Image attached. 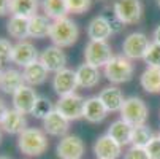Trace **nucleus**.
Listing matches in <instances>:
<instances>
[{
	"instance_id": "43",
	"label": "nucleus",
	"mask_w": 160,
	"mask_h": 159,
	"mask_svg": "<svg viewBox=\"0 0 160 159\" xmlns=\"http://www.w3.org/2000/svg\"><path fill=\"white\" fill-rule=\"evenodd\" d=\"M157 137H158V139H160V132H158V135H157Z\"/></svg>"
},
{
	"instance_id": "2",
	"label": "nucleus",
	"mask_w": 160,
	"mask_h": 159,
	"mask_svg": "<svg viewBox=\"0 0 160 159\" xmlns=\"http://www.w3.org/2000/svg\"><path fill=\"white\" fill-rule=\"evenodd\" d=\"M78 37H79V29L73 19L60 18V19H56L52 22L49 38L56 46H59V48L72 46L73 43H76Z\"/></svg>"
},
{
	"instance_id": "3",
	"label": "nucleus",
	"mask_w": 160,
	"mask_h": 159,
	"mask_svg": "<svg viewBox=\"0 0 160 159\" xmlns=\"http://www.w3.org/2000/svg\"><path fill=\"white\" fill-rule=\"evenodd\" d=\"M133 64L124 54H114L111 61L105 65V77L114 84L130 81L133 78Z\"/></svg>"
},
{
	"instance_id": "44",
	"label": "nucleus",
	"mask_w": 160,
	"mask_h": 159,
	"mask_svg": "<svg viewBox=\"0 0 160 159\" xmlns=\"http://www.w3.org/2000/svg\"><path fill=\"white\" fill-rule=\"evenodd\" d=\"M0 75H2V70H0Z\"/></svg>"
},
{
	"instance_id": "23",
	"label": "nucleus",
	"mask_w": 160,
	"mask_h": 159,
	"mask_svg": "<svg viewBox=\"0 0 160 159\" xmlns=\"http://www.w3.org/2000/svg\"><path fill=\"white\" fill-rule=\"evenodd\" d=\"M108 135L116 140L118 143H121L122 146L124 145H128L132 143V134H133V126H130L128 123H125L124 119H116L112 121L108 132Z\"/></svg>"
},
{
	"instance_id": "6",
	"label": "nucleus",
	"mask_w": 160,
	"mask_h": 159,
	"mask_svg": "<svg viewBox=\"0 0 160 159\" xmlns=\"http://www.w3.org/2000/svg\"><path fill=\"white\" fill-rule=\"evenodd\" d=\"M112 13L121 19L122 24H136L143 14L141 0H114Z\"/></svg>"
},
{
	"instance_id": "21",
	"label": "nucleus",
	"mask_w": 160,
	"mask_h": 159,
	"mask_svg": "<svg viewBox=\"0 0 160 159\" xmlns=\"http://www.w3.org/2000/svg\"><path fill=\"white\" fill-rule=\"evenodd\" d=\"M100 100L103 102V105L106 107L108 111H121L125 99H124V94L122 91L116 86H108L105 87L102 93L98 94Z\"/></svg>"
},
{
	"instance_id": "15",
	"label": "nucleus",
	"mask_w": 160,
	"mask_h": 159,
	"mask_svg": "<svg viewBox=\"0 0 160 159\" xmlns=\"http://www.w3.org/2000/svg\"><path fill=\"white\" fill-rule=\"evenodd\" d=\"M70 127V121H68L65 116H62L59 111H52L48 118L43 119V129L46 134L54 135V137H65L67 130Z\"/></svg>"
},
{
	"instance_id": "29",
	"label": "nucleus",
	"mask_w": 160,
	"mask_h": 159,
	"mask_svg": "<svg viewBox=\"0 0 160 159\" xmlns=\"http://www.w3.org/2000/svg\"><path fill=\"white\" fill-rule=\"evenodd\" d=\"M154 139V132L144 124V126H136L133 127V134H132V145L133 146H140V148H146L151 140Z\"/></svg>"
},
{
	"instance_id": "28",
	"label": "nucleus",
	"mask_w": 160,
	"mask_h": 159,
	"mask_svg": "<svg viewBox=\"0 0 160 159\" xmlns=\"http://www.w3.org/2000/svg\"><path fill=\"white\" fill-rule=\"evenodd\" d=\"M43 11L44 16H48L54 21L60 18H67L68 13L67 0H43Z\"/></svg>"
},
{
	"instance_id": "10",
	"label": "nucleus",
	"mask_w": 160,
	"mask_h": 159,
	"mask_svg": "<svg viewBox=\"0 0 160 159\" xmlns=\"http://www.w3.org/2000/svg\"><path fill=\"white\" fill-rule=\"evenodd\" d=\"M78 87V80H76V70L63 69L57 72L52 78V89L56 91V94L59 97L75 94V91Z\"/></svg>"
},
{
	"instance_id": "30",
	"label": "nucleus",
	"mask_w": 160,
	"mask_h": 159,
	"mask_svg": "<svg viewBox=\"0 0 160 159\" xmlns=\"http://www.w3.org/2000/svg\"><path fill=\"white\" fill-rule=\"evenodd\" d=\"M56 110V107L51 103V100L48 97H38L37 103H35V108L32 111V115L37 118V119H44V118H48L51 113Z\"/></svg>"
},
{
	"instance_id": "1",
	"label": "nucleus",
	"mask_w": 160,
	"mask_h": 159,
	"mask_svg": "<svg viewBox=\"0 0 160 159\" xmlns=\"http://www.w3.org/2000/svg\"><path fill=\"white\" fill-rule=\"evenodd\" d=\"M48 137L46 132L38 127H27L22 134L18 135V148L26 156H41L48 150Z\"/></svg>"
},
{
	"instance_id": "24",
	"label": "nucleus",
	"mask_w": 160,
	"mask_h": 159,
	"mask_svg": "<svg viewBox=\"0 0 160 159\" xmlns=\"http://www.w3.org/2000/svg\"><path fill=\"white\" fill-rule=\"evenodd\" d=\"M140 83L149 94L160 93V67H148L140 77Z\"/></svg>"
},
{
	"instance_id": "40",
	"label": "nucleus",
	"mask_w": 160,
	"mask_h": 159,
	"mask_svg": "<svg viewBox=\"0 0 160 159\" xmlns=\"http://www.w3.org/2000/svg\"><path fill=\"white\" fill-rule=\"evenodd\" d=\"M0 159H11V157H8V156H5V154H2V156H0Z\"/></svg>"
},
{
	"instance_id": "9",
	"label": "nucleus",
	"mask_w": 160,
	"mask_h": 159,
	"mask_svg": "<svg viewBox=\"0 0 160 159\" xmlns=\"http://www.w3.org/2000/svg\"><path fill=\"white\" fill-rule=\"evenodd\" d=\"M84 142L78 135H65L56 146V154L59 159H81L84 154Z\"/></svg>"
},
{
	"instance_id": "19",
	"label": "nucleus",
	"mask_w": 160,
	"mask_h": 159,
	"mask_svg": "<svg viewBox=\"0 0 160 159\" xmlns=\"http://www.w3.org/2000/svg\"><path fill=\"white\" fill-rule=\"evenodd\" d=\"M108 113L109 111L106 110V107L103 105V102L100 100L98 96L86 99V103H84V119L86 121H89V123H102L106 118Z\"/></svg>"
},
{
	"instance_id": "38",
	"label": "nucleus",
	"mask_w": 160,
	"mask_h": 159,
	"mask_svg": "<svg viewBox=\"0 0 160 159\" xmlns=\"http://www.w3.org/2000/svg\"><path fill=\"white\" fill-rule=\"evenodd\" d=\"M10 108L7 107V103H5V100L3 99H0V123L3 121V118H5V115H7V111H8Z\"/></svg>"
},
{
	"instance_id": "31",
	"label": "nucleus",
	"mask_w": 160,
	"mask_h": 159,
	"mask_svg": "<svg viewBox=\"0 0 160 159\" xmlns=\"http://www.w3.org/2000/svg\"><path fill=\"white\" fill-rule=\"evenodd\" d=\"M144 62L148 67H160V45L158 43H151L149 50L144 56Z\"/></svg>"
},
{
	"instance_id": "36",
	"label": "nucleus",
	"mask_w": 160,
	"mask_h": 159,
	"mask_svg": "<svg viewBox=\"0 0 160 159\" xmlns=\"http://www.w3.org/2000/svg\"><path fill=\"white\" fill-rule=\"evenodd\" d=\"M105 18H106V21L109 22V26H111V30H112V34H118V32H121L122 30V27H124V24L121 22V19L116 16V14H103Z\"/></svg>"
},
{
	"instance_id": "20",
	"label": "nucleus",
	"mask_w": 160,
	"mask_h": 159,
	"mask_svg": "<svg viewBox=\"0 0 160 159\" xmlns=\"http://www.w3.org/2000/svg\"><path fill=\"white\" fill-rule=\"evenodd\" d=\"M76 80L78 86L81 87H95L100 83V70L90 64H81L76 69Z\"/></svg>"
},
{
	"instance_id": "17",
	"label": "nucleus",
	"mask_w": 160,
	"mask_h": 159,
	"mask_svg": "<svg viewBox=\"0 0 160 159\" xmlns=\"http://www.w3.org/2000/svg\"><path fill=\"white\" fill-rule=\"evenodd\" d=\"M26 84L24 81V75L22 72L16 70V69H7L0 75V91L5 94H14L18 89H21Z\"/></svg>"
},
{
	"instance_id": "25",
	"label": "nucleus",
	"mask_w": 160,
	"mask_h": 159,
	"mask_svg": "<svg viewBox=\"0 0 160 159\" xmlns=\"http://www.w3.org/2000/svg\"><path fill=\"white\" fill-rule=\"evenodd\" d=\"M51 26H52V22H49V18L48 16L37 14V16H33V18L29 19V35L32 38L49 37Z\"/></svg>"
},
{
	"instance_id": "5",
	"label": "nucleus",
	"mask_w": 160,
	"mask_h": 159,
	"mask_svg": "<svg viewBox=\"0 0 160 159\" xmlns=\"http://www.w3.org/2000/svg\"><path fill=\"white\" fill-rule=\"evenodd\" d=\"M84 103L86 99L75 93L70 96L59 97V102L56 103V111H59L68 121H76L84 118Z\"/></svg>"
},
{
	"instance_id": "35",
	"label": "nucleus",
	"mask_w": 160,
	"mask_h": 159,
	"mask_svg": "<svg viewBox=\"0 0 160 159\" xmlns=\"http://www.w3.org/2000/svg\"><path fill=\"white\" fill-rule=\"evenodd\" d=\"M146 151H148L151 159H160V139L154 137L151 140V143L146 146Z\"/></svg>"
},
{
	"instance_id": "13",
	"label": "nucleus",
	"mask_w": 160,
	"mask_h": 159,
	"mask_svg": "<svg viewBox=\"0 0 160 159\" xmlns=\"http://www.w3.org/2000/svg\"><path fill=\"white\" fill-rule=\"evenodd\" d=\"M94 153L97 159H118L122 154V145L118 143L111 135L105 134L95 140Z\"/></svg>"
},
{
	"instance_id": "41",
	"label": "nucleus",
	"mask_w": 160,
	"mask_h": 159,
	"mask_svg": "<svg viewBox=\"0 0 160 159\" xmlns=\"http://www.w3.org/2000/svg\"><path fill=\"white\" fill-rule=\"evenodd\" d=\"M2 139H3V135H2V127H0V142H2Z\"/></svg>"
},
{
	"instance_id": "34",
	"label": "nucleus",
	"mask_w": 160,
	"mask_h": 159,
	"mask_svg": "<svg viewBox=\"0 0 160 159\" xmlns=\"http://www.w3.org/2000/svg\"><path fill=\"white\" fill-rule=\"evenodd\" d=\"M124 159H151L146 148H140V146H130L125 153H124Z\"/></svg>"
},
{
	"instance_id": "8",
	"label": "nucleus",
	"mask_w": 160,
	"mask_h": 159,
	"mask_svg": "<svg viewBox=\"0 0 160 159\" xmlns=\"http://www.w3.org/2000/svg\"><path fill=\"white\" fill-rule=\"evenodd\" d=\"M149 38L143 32H132L122 43V51L127 59H144L149 50Z\"/></svg>"
},
{
	"instance_id": "33",
	"label": "nucleus",
	"mask_w": 160,
	"mask_h": 159,
	"mask_svg": "<svg viewBox=\"0 0 160 159\" xmlns=\"http://www.w3.org/2000/svg\"><path fill=\"white\" fill-rule=\"evenodd\" d=\"M90 5H92V0H67V7L70 13H76V14H82L86 13Z\"/></svg>"
},
{
	"instance_id": "37",
	"label": "nucleus",
	"mask_w": 160,
	"mask_h": 159,
	"mask_svg": "<svg viewBox=\"0 0 160 159\" xmlns=\"http://www.w3.org/2000/svg\"><path fill=\"white\" fill-rule=\"evenodd\" d=\"M10 10H11V0H0V16L11 13Z\"/></svg>"
},
{
	"instance_id": "32",
	"label": "nucleus",
	"mask_w": 160,
	"mask_h": 159,
	"mask_svg": "<svg viewBox=\"0 0 160 159\" xmlns=\"http://www.w3.org/2000/svg\"><path fill=\"white\" fill-rule=\"evenodd\" d=\"M13 45L7 38H0V67L13 59Z\"/></svg>"
},
{
	"instance_id": "27",
	"label": "nucleus",
	"mask_w": 160,
	"mask_h": 159,
	"mask_svg": "<svg viewBox=\"0 0 160 159\" xmlns=\"http://www.w3.org/2000/svg\"><path fill=\"white\" fill-rule=\"evenodd\" d=\"M11 14L22 18H33L38 11V0H11Z\"/></svg>"
},
{
	"instance_id": "22",
	"label": "nucleus",
	"mask_w": 160,
	"mask_h": 159,
	"mask_svg": "<svg viewBox=\"0 0 160 159\" xmlns=\"http://www.w3.org/2000/svg\"><path fill=\"white\" fill-rule=\"evenodd\" d=\"M22 75H24V81L26 84L29 86H40L43 84L44 81H46L48 78V70H46V67H44L40 61L24 67V70H22Z\"/></svg>"
},
{
	"instance_id": "14",
	"label": "nucleus",
	"mask_w": 160,
	"mask_h": 159,
	"mask_svg": "<svg viewBox=\"0 0 160 159\" xmlns=\"http://www.w3.org/2000/svg\"><path fill=\"white\" fill-rule=\"evenodd\" d=\"M38 100V96L35 93V89L29 84H24L21 89H18L13 94V107L14 110L24 113V115H29V113L33 111L35 103Z\"/></svg>"
},
{
	"instance_id": "11",
	"label": "nucleus",
	"mask_w": 160,
	"mask_h": 159,
	"mask_svg": "<svg viewBox=\"0 0 160 159\" xmlns=\"http://www.w3.org/2000/svg\"><path fill=\"white\" fill-rule=\"evenodd\" d=\"M16 65L19 67H27L37 61H40V54H38V50L35 48V45L27 41V40H22L19 43L14 45L13 48V59H11Z\"/></svg>"
},
{
	"instance_id": "4",
	"label": "nucleus",
	"mask_w": 160,
	"mask_h": 159,
	"mask_svg": "<svg viewBox=\"0 0 160 159\" xmlns=\"http://www.w3.org/2000/svg\"><path fill=\"white\" fill-rule=\"evenodd\" d=\"M148 115H149L148 105L144 103L143 99L136 97V96L127 97L122 108H121V119H124L125 123H128L133 127L144 126Z\"/></svg>"
},
{
	"instance_id": "16",
	"label": "nucleus",
	"mask_w": 160,
	"mask_h": 159,
	"mask_svg": "<svg viewBox=\"0 0 160 159\" xmlns=\"http://www.w3.org/2000/svg\"><path fill=\"white\" fill-rule=\"evenodd\" d=\"M0 127H2L5 132H8V134L19 135V134H22L27 129V119L24 116V113L11 108V110L7 111L3 121L0 123Z\"/></svg>"
},
{
	"instance_id": "12",
	"label": "nucleus",
	"mask_w": 160,
	"mask_h": 159,
	"mask_svg": "<svg viewBox=\"0 0 160 159\" xmlns=\"http://www.w3.org/2000/svg\"><path fill=\"white\" fill-rule=\"evenodd\" d=\"M40 62L46 67L48 72H60L65 69V64H67V56L65 53L62 51V48L56 46V45H52V46H46L41 54H40Z\"/></svg>"
},
{
	"instance_id": "42",
	"label": "nucleus",
	"mask_w": 160,
	"mask_h": 159,
	"mask_svg": "<svg viewBox=\"0 0 160 159\" xmlns=\"http://www.w3.org/2000/svg\"><path fill=\"white\" fill-rule=\"evenodd\" d=\"M157 5H158V7H160V0H157Z\"/></svg>"
},
{
	"instance_id": "26",
	"label": "nucleus",
	"mask_w": 160,
	"mask_h": 159,
	"mask_svg": "<svg viewBox=\"0 0 160 159\" xmlns=\"http://www.w3.org/2000/svg\"><path fill=\"white\" fill-rule=\"evenodd\" d=\"M7 30L13 38L18 40H26L29 35V19L27 18H22V16H14L11 14V18L7 22Z\"/></svg>"
},
{
	"instance_id": "18",
	"label": "nucleus",
	"mask_w": 160,
	"mask_h": 159,
	"mask_svg": "<svg viewBox=\"0 0 160 159\" xmlns=\"http://www.w3.org/2000/svg\"><path fill=\"white\" fill-rule=\"evenodd\" d=\"M111 34H112L111 26L103 14L90 19L87 26V37L92 41H106V38L111 37Z\"/></svg>"
},
{
	"instance_id": "7",
	"label": "nucleus",
	"mask_w": 160,
	"mask_h": 159,
	"mask_svg": "<svg viewBox=\"0 0 160 159\" xmlns=\"http://www.w3.org/2000/svg\"><path fill=\"white\" fill-rule=\"evenodd\" d=\"M112 51H111V46L106 43V41H92L90 40L86 48H84V59H86V64H90L94 67H105L111 57H112Z\"/></svg>"
},
{
	"instance_id": "39",
	"label": "nucleus",
	"mask_w": 160,
	"mask_h": 159,
	"mask_svg": "<svg viewBox=\"0 0 160 159\" xmlns=\"http://www.w3.org/2000/svg\"><path fill=\"white\" fill-rule=\"evenodd\" d=\"M152 37H154V43H158V45H160V24L155 27V30H154V35H152Z\"/></svg>"
}]
</instances>
